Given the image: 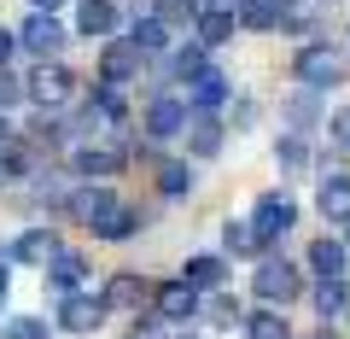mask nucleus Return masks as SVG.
I'll list each match as a JSON object with an SVG mask.
<instances>
[{
  "label": "nucleus",
  "mask_w": 350,
  "mask_h": 339,
  "mask_svg": "<svg viewBox=\"0 0 350 339\" xmlns=\"http://www.w3.org/2000/svg\"><path fill=\"white\" fill-rule=\"evenodd\" d=\"M152 18H158L163 29H170V24H199V12H193V0H158V12H152Z\"/></svg>",
  "instance_id": "a878e982"
},
{
  "label": "nucleus",
  "mask_w": 350,
  "mask_h": 339,
  "mask_svg": "<svg viewBox=\"0 0 350 339\" xmlns=\"http://www.w3.org/2000/svg\"><path fill=\"white\" fill-rule=\"evenodd\" d=\"M129 41H135L140 53H158L163 41H170V36H163V24H158V18H140V24H135V36H129Z\"/></svg>",
  "instance_id": "c756f323"
},
{
  "label": "nucleus",
  "mask_w": 350,
  "mask_h": 339,
  "mask_svg": "<svg viewBox=\"0 0 350 339\" xmlns=\"http://www.w3.org/2000/svg\"><path fill=\"white\" fill-rule=\"evenodd\" d=\"M100 322H105V299H88V292H70V299L59 304V327H64V334H94Z\"/></svg>",
  "instance_id": "20e7f679"
},
{
  "label": "nucleus",
  "mask_w": 350,
  "mask_h": 339,
  "mask_svg": "<svg viewBox=\"0 0 350 339\" xmlns=\"http://www.w3.org/2000/svg\"><path fill=\"white\" fill-rule=\"evenodd\" d=\"M239 24L245 29H280V0H239Z\"/></svg>",
  "instance_id": "6ab92c4d"
},
{
  "label": "nucleus",
  "mask_w": 350,
  "mask_h": 339,
  "mask_svg": "<svg viewBox=\"0 0 350 339\" xmlns=\"http://www.w3.org/2000/svg\"><path fill=\"white\" fill-rule=\"evenodd\" d=\"M100 299H105V310H129V304L146 299V281H140V275H111Z\"/></svg>",
  "instance_id": "2eb2a0df"
},
{
  "label": "nucleus",
  "mask_w": 350,
  "mask_h": 339,
  "mask_svg": "<svg viewBox=\"0 0 350 339\" xmlns=\"http://www.w3.org/2000/svg\"><path fill=\"white\" fill-rule=\"evenodd\" d=\"M6 53H12V29H0V64H6Z\"/></svg>",
  "instance_id": "e433bc0d"
},
{
  "label": "nucleus",
  "mask_w": 350,
  "mask_h": 339,
  "mask_svg": "<svg viewBox=\"0 0 350 339\" xmlns=\"http://www.w3.org/2000/svg\"><path fill=\"white\" fill-rule=\"evenodd\" d=\"M228 36H234V18H222V12H204L199 18V41H204V47H216V41H228Z\"/></svg>",
  "instance_id": "c85d7f7f"
},
{
  "label": "nucleus",
  "mask_w": 350,
  "mask_h": 339,
  "mask_svg": "<svg viewBox=\"0 0 350 339\" xmlns=\"http://www.w3.org/2000/svg\"><path fill=\"white\" fill-rule=\"evenodd\" d=\"M345 258H350V251H345V240H315V246H310V264H315V275H321V281H338V275H345Z\"/></svg>",
  "instance_id": "ddd939ff"
},
{
  "label": "nucleus",
  "mask_w": 350,
  "mask_h": 339,
  "mask_svg": "<svg viewBox=\"0 0 350 339\" xmlns=\"http://www.w3.org/2000/svg\"><path fill=\"white\" fill-rule=\"evenodd\" d=\"M29 6H36V12H59V0H29Z\"/></svg>",
  "instance_id": "4c0bfd02"
},
{
  "label": "nucleus",
  "mask_w": 350,
  "mask_h": 339,
  "mask_svg": "<svg viewBox=\"0 0 350 339\" xmlns=\"http://www.w3.org/2000/svg\"><path fill=\"white\" fill-rule=\"evenodd\" d=\"M181 281H187L193 292H211V287H222V258H193Z\"/></svg>",
  "instance_id": "412c9836"
},
{
  "label": "nucleus",
  "mask_w": 350,
  "mask_h": 339,
  "mask_svg": "<svg viewBox=\"0 0 350 339\" xmlns=\"http://www.w3.org/2000/svg\"><path fill=\"white\" fill-rule=\"evenodd\" d=\"M187 147H193V158H216V152H222V123H216L211 112H204V117H193Z\"/></svg>",
  "instance_id": "a211bd4d"
},
{
  "label": "nucleus",
  "mask_w": 350,
  "mask_h": 339,
  "mask_svg": "<svg viewBox=\"0 0 350 339\" xmlns=\"http://www.w3.org/2000/svg\"><path fill=\"white\" fill-rule=\"evenodd\" d=\"M158 188L170 193V199H175V193H187V188H193V170H187V164H163V176H158Z\"/></svg>",
  "instance_id": "2f4dec72"
},
{
  "label": "nucleus",
  "mask_w": 350,
  "mask_h": 339,
  "mask_svg": "<svg viewBox=\"0 0 350 339\" xmlns=\"http://www.w3.org/2000/svg\"><path fill=\"white\" fill-rule=\"evenodd\" d=\"M100 71L111 76V82H129V76H140V47H135V41H105Z\"/></svg>",
  "instance_id": "9b49d317"
},
{
  "label": "nucleus",
  "mask_w": 350,
  "mask_h": 339,
  "mask_svg": "<svg viewBox=\"0 0 350 339\" xmlns=\"http://www.w3.org/2000/svg\"><path fill=\"white\" fill-rule=\"evenodd\" d=\"M76 29H82V36H111V29H117V6H111V0H82Z\"/></svg>",
  "instance_id": "4468645a"
},
{
  "label": "nucleus",
  "mask_w": 350,
  "mask_h": 339,
  "mask_svg": "<svg viewBox=\"0 0 350 339\" xmlns=\"http://www.w3.org/2000/svg\"><path fill=\"white\" fill-rule=\"evenodd\" d=\"M333 135H338V147H350V105L333 117Z\"/></svg>",
  "instance_id": "f704fd0d"
},
{
  "label": "nucleus",
  "mask_w": 350,
  "mask_h": 339,
  "mask_svg": "<svg viewBox=\"0 0 350 339\" xmlns=\"http://www.w3.org/2000/svg\"><path fill=\"white\" fill-rule=\"evenodd\" d=\"M47 281H53V287H59V292H76V287H82V281H88V264H82V258H76V251H59V258H53V264H47Z\"/></svg>",
  "instance_id": "dca6fc26"
},
{
  "label": "nucleus",
  "mask_w": 350,
  "mask_h": 339,
  "mask_svg": "<svg viewBox=\"0 0 350 339\" xmlns=\"http://www.w3.org/2000/svg\"><path fill=\"white\" fill-rule=\"evenodd\" d=\"M18 94H24V88H18L12 76H6V64H0V112H6V105H12V100H18Z\"/></svg>",
  "instance_id": "72a5a7b5"
},
{
  "label": "nucleus",
  "mask_w": 350,
  "mask_h": 339,
  "mask_svg": "<svg viewBox=\"0 0 350 339\" xmlns=\"http://www.w3.org/2000/svg\"><path fill=\"white\" fill-rule=\"evenodd\" d=\"M117 164H123V158H117L111 147H82V152H76V170H82L88 181H105V176H117Z\"/></svg>",
  "instance_id": "f3484780"
},
{
  "label": "nucleus",
  "mask_w": 350,
  "mask_h": 339,
  "mask_svg": "<svg viewBox=\"0 0 350 339\" xmlns=\"http://www.w3.org/2000/svg\"><path fill=\"white\" fill-rule=\"evenodd\" d=\"M152 304H158L163 322H193V316H199V292H193L187 281H170V287H158V292H152Z\"/></svg>",
  "instance_id": "39448f33"
},
{
  "label": "nucleus",
  "mask_w": 350,
  "mask_h": 339,
  "mask_svg": "<svg viewBox=\"0 0 350 339\" xmlns=\"http://www.w3.org/2000/svg\"><path fill=\"white\" fill-rule=\"evenodd\" d=\"M245 334L251 339H292V327H286V316H280V310H257L245 322Z\"/></svg>",
  "instance_id": "5701e85b"
},
{
  "label": "nucleus",
  "mask_w": 350,
  "mask_h": 339,
  "mask_svg": "<svg viewBox=\"0 0 350 339\" xmlns=\"http://www.w3.org/2000/svg\"><path fill=\"white\" fill-rule=\"evenodd\" d=\"M204 6H211V12H222V18H234V12H239V0H204Z\"/></svg>",
  "instance_id": "c9c22d12"
},
{
  "label": "nucleus",
  "mask_w": 350,
  "mask_h": 339,
  "mask_svg": "<svg viewBox=\"0 0 350 339\" xmlns=\"http://www.w3.org/2000/svg\"><path fill=\"white\" fill-rule=\"evenodd\" d=\"M64 211H70L76 223H88V228H100L105 216L117 211V199H111V193H105V188H76L70 199H64Z\"/></svg>",
  "instance_id": "423d86ee"
},
{
  "label": "nucleus",
  "mask_w": 350,
  "mask_h": 339,
  "mask_svg": "<svg viewBox=\"0 0 350 339\" xmlns=\"http://www.w3.org/2000/svg\"><path fill=\"white\" fill-rule=\"evenodd\" d=\"M292 223H298V205H292L286 193H262V199H257V223H251V234H257V240H275V234H286Z\"/></svg>",
  "instance_id": "f03ea898"
},
{
  "label": "nucleus",
  "mask_w": 350,
  "mask_h": 339,
  "mask_svg": "<svg viewBox=\"0 0 350 339\" xmlns=\"http://www.w3.org/2000/svg\"><path fill=\"white\" fill-rule=\"evenodd\" d=\"M345 251H350V246H345Z\"/></svg>",
  "instance_id": "a19ab883"
},
{
  "label": "nucleus",
  "mask_w": 350,
  "mask_h": 339,
  "mask_svg": "<svg viewBox=\"0 0 350 339\" xmlns=\"http://www.w3.org/2000/svg\"><path fill=\"white\" fill-rule=\"evenodd\" d=\"M181 129H187V105H181V100L163 94V100L146 105V135L152 140H170V135H181Z\"/></svg>",
  "instance_id": "9d476101"
},
{
  "label": "nucleus",
  "mask_w": 350,
  "mask_h": 339,
  "mask_svg": "<svg viewBox=\"0 0 350 339\" xmlns=\"http://www.w3.org/2000/svg\"><path fill=\"white\" fill-rule=\"evenodd\" d=\"M59 251H64V246H59V234H53V228H24V234H18V246H12V258H18V264H41V269H47Z\"/></svg>",
  "instance_id": "1a4fd4ad"
},
{
  "label": "nucleus",
  "mask_w": 350,
  "mask_h": 339,
  "mask_svg": "<svg viewBox=\"0 0 350 339\" xmlns=\"http://www.w3.org/2000/svg\"><path fill=\"white\" fill-rule=\"evenodd\" d=\"M170 71H175V76H187V82H199L211 64H204V53H199V47H181V53L170 59Z\"/></svg>",
  "instance_id": "cd10ccee"
},
{
  "label": "nucleus",
  "mask_w": 350,
  "mask_h": 339,
  "mask_svg": "<svg viewBox=\"0 0 350 339\" xmlns=\"http://www.w3.org/2000/svg\"><path fill=\"white\" fill-rule=\"evenodd\" d=\"M298 76L310 82V88H333V82H345V59H338L333 47H321V41H315V47L298 53Z\"/></svg>",
  "instance_id": "f257e3e1"
},
{
  "label": "nucleus",
  "mask_w": 350,
  "mask_h": 339,
  "mask_svg": "<svg viewBox=\"0 0 350 339\" xmlns=\"http://www.w3.org/2000/svg\"><path fill=\"white\" fill-rule=\"evenodd\" d=\"M193 100H199L204 112H211V105H222V100H228V82H222V71H204L199 82H193Z\"/></svg>",
  "instance_id": "393cba45"
},
{
  "label": "nucleus",
  "mask_w": 350,
  "mask_h": 339,
  "mask_svg": "<svg viewBox=\"0 0 350 339\" xmlns=\"http://www.w3.org/2000/svg\"><path fill=\"white\" fill-rule=\"evenodd\" d=\"M135 228H140V211H129V205H117V211L105 216V223L94 228V234H100V240H129Z\"/></svg>",
  "instance_id": "b1692460"
},
{
  "label": "nucleus",
  "mask_w": 350,
  "mask_h": 339,
  "mask_svg": "<svg viewBox=\"0 0 350 339\" xmlns=\"http://www.w3.org/2000/svg\"><path fill=\"white\" fill-rule=\"evenodd\" d=\"M257 299L269 304H292L298 299V269L280 258V264H257Z\"/></svg>",
  "instance_id": "7ed1b4c3"
},
{
  "label": "nucleus",
  "mask_w": 350,
  "mask_h": 339,
  "mask_svg": "<svg viewBox=\"0 0 350 339\" xmlns=\"http://www.w3.org/2000/svg\"><path fill=\"white\" fill-rule=\"evenodd\" d=\"M6 339H53V334L41 316H18V322H6Z\"/></svg>",
  "instance_id": "473e14b6"
},
{
  "label": "nucleus",
  "mask_w": 350,
  "mask_h": 339,
  "mask_svg": "<svg viewBox=\"0 0 350 339\" xmlns=\"http://www.w3.org/2000/svg\"><path fill=\"white\" fill-rule=\"evenodd\" d=\"M222 246H228V251H257L262 240L251 234V223H228V228H222Z\"/></svg>",
  "instance_id": "7c9ffc66"
},
{
  "label": "nucleus",
  "mask_w": 350,
  "mask_h": 339,
  "mask_svg": "<svg viewBox=\"0 0 350 339\" xmlns=\"http://www.w3.org/2000/svg\"><path fill=\"white\" fill-rule=\"evenodd\" d=\"M315 205H321L327 223H350V181L345 176H327L321 193H315Z\"/></svg>",
  "instance_id": "f8f14e48"
},
{
  "label": "nucleus",
  "mask_w": 350,
  "mask_h": 339,
  "mask_svg": "<svg viewBox=\"0 0 350 339\" xmlns=\"http://www.w3.org/2000/svg\"><path fill=\"white\" fill-rule=\"evenodd\" d=\"M275 164L280 170H286V176H304V170H310V147H304V135H286L275 147Z\"/></svg>",
  "instance_id": "4be33fe9"
},
{
  "label": "nucleus",
  "mask_w": 350,
  "mask_h": 339,
  "mask_svg": "<svg viewBox=\"0 0 350 339\" xmlns=\"http://www.w3.org/2000/svg\"><path fill=\"white\" fill-rule=\"evenodd\" d=\"M315 310H321V322H333V316L345 310V281H321V292H315Z\"/></svg>",
  "instance_id": "bb28decb"
},
{
  "label": "nucleus",
  "mask_w": 350,
  "mask_h": 339,
  "mask_svg": "<svg viewBox=\"0 0 350 339\" xmlns=\"http://www.w3.org/2000/svg\"><path fill=\"white\" fill-rule=\"evenodd\" d=\"M70 88H76L70 71H59V64H41V71L29 76V100H36V105H64Z\"/></svg>",
  "instance_id": "6e6552de"
},
{
  "label": "nucleus",
  "mask_w": 350,
  "mask_h": 339,
  "mask_svg": "<svg viewBox=\"0 0 350 339\" xmlns=\"http://www.w3.org/2000/svg\"><path fill=\"white\" fill-rule=\"evenodd\" d=\"M18 41H24L36 59H53V53L64 47V29H59V18H53V12H36V18L24 24V36H18Z\"/></svg>",
  "instance_id": "0eeeda50"
},
{
  "label": "nucleus",
  "mask_w": 350,
  "mask_h": 339,
  "mask_svg": "<svg viewBox=\"0 0 350 339\" xmlns=\"http://www.w3.org/2000/svg\"><path fill=\"white\" fill-rule=\"evenodd\" d=\"M0 304H6V269H0Z\"/></svg>",
  "instance_id": "ea45409f"
},
{
  "label": "nucleus",
  "mask_w": 350,
  "mask_h": 339,
  "mask_svg": "<svg viewBox=\"0 0 350 339\" xmlns=\"http://www.w3.org/2000/svg\"><path fill=\"white\" fill-rule=\"evenodd\" d=\"M129 339H158V334H152V327H135V334H129Z\"/></svg>",
  "instance_id": "58836bf2"
},
{
  "label": "nucleus",
  "mask_w": 350,
  "mask_h": 339,
  "mask_svg": "<svg viewBox=\"0 0 350 339\" xmlns=\"http://www.w3.org/2000/svg\"><path fill=\"white\" fill-rule=\"evenodd\" d=\"M321 0H280V29H315Z\"/></svg>",
  "instance_id": "aec40b11"
}]
</instances>
